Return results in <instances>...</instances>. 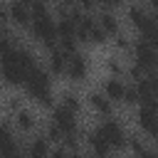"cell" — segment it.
<instances>
[{
    "label": "cell",
    "instance_id": "obj_31",
    "mask_svg": "<svg viewBox=\"0 0 158 158\" xmlns=\"http://www.w3.org/2000/svg\"><path fill=\"white\" fill-rule=\"evenodd\" d=\"M12 158H27V153H25V156H22V153H17V156H12Z\"/></svg>",
    "mask_w": 158,
    "mask_h": 158
},
{
    "label": "cell",
    "instance_id": "obj_24",
    "mask_svg": "<svg viewBox=\"0 0 158 158\" xmlns=\"http://www.w3.org/2000/svg\"><path fill=\"white\" fill-rule=\"evenodd\" d=\"M114 47H116V49H121V52L133 49V44H131V40H128L126 35H116V37H114Z\"/></svg>",
    "mask_w": 158,
    "mask_h": 158
},
{
    "label": "cell",
    "instance_id": "obj_20",
    "mask_svg": "<svg viewBox=\"0 0 158 158\" xmlns=\"http://www.w3.org/2000/svg\"><path fill=\"white\" fill-rule=\"evenodd\" d=\"M106 69H109V77H123V74H128V69L116 57H106Z\"/></svg>",
    "mask_w": 158,
    "mask_h": 158
},
{
    "label": "cell",
    "instance_id": "obj_2",
    "mask_svg": "<svg viewBox=\"0 0 158 158\" xmlns=\"http://www.w3.org/2000/svg\"><path fill=\"white\" fill-rule=\"evenodd\" d=\"M25 89H27V94L37 101L40 96H44V94H49L52 91V81H49V72L47 69H42V67H37V69H32L30 72V77H27V84H25Z\"/></svg>",
    "mask_w": 158,
    "mask_h": 158
},
{
    "label": "cell",
    "instance_id": "obj_23",
    "mask_svg": "<svg viewBox=\"0 0 158 158\" xmlns=\"http://www.w3.org/2000/svg\"><path fill=\"white\" fill-rule=\"evenodd\" d=\"M30 10H32V20H35V17H44V15H49V5H47V0H35Z\"/></svg>",
    "mask_w": 158,
    "mask_h": 158
},
{
    "label": "cell",
    "instance_id": "obj_3",
    "mask_svg": "<svg viewBox=\"0 0 158 158\" xmlns=\"http://www.w3.org/2000/svg\"><path fill=\"white\" fill-rule=\"evenodd\" d=\"M133 62L143 72H153L158 67V49H153L146 40H136L133 42Z\"/></svg>",
    "mask_w": 158,
    "mask_h": 158
},
{
    "label": "cell",
    "instance_id": "obj_15",
    "mask_svg": "<svg viewBox=\"0 0 158 158\" xmlns=\"http://www.w3.org/2000/svg\"><path fill=\"white\" fill-rule=\"evenodd\" d=\"M104 94H106L111 101H123L126 84L121 81V77H109V79L104 81Z\"/></svg>",
    "mask_w": 158,
    "mask_h": 158
},
{
    "label": "cell",
    "instance_id": "obj_8",
    "mask_svg": "<svg viewBox=\"0 0 158 158\" xmlns=\"http://www.w3.org/2000/svg\"><path fill=\"white\" fill-rule=\"evenodd\" d=\"M86 143H89V148H91V153H94L96 158H109V153L114 151L101 128H94V131L86 136Z\"/></svg>",
    "mask_w": 158,
    "mask_h": 158
},
{
    "label": "cell",
    "instance_id": "obj_11",
    "mask_svg": "<svg viewBox=\"0 0 158 158\" xmlns=\"http://www.w3.org/2000/svg\"><path fill=\"white\" fill-rule=\"evenodd\" d=\"M86 101H89V106H91L99 116H106V118H109V116H111V111H114V106H111L114 101H111L104 91H91V94L86 96Z\"/></svg>",
    "mask_w": 158,
    "mask_h": 158
},
{
    "label": "cell",
    "instance_id": "obj_1",
    "mask_svg": "<svg viewBox=\"0 0 158 158\" xmlns=\"http://www.w3.org/2000/svg\"><path fill=\"white\" fill-rule=\"evenodd\" d=\"M32 35L37 42H42L47 49H54L59 47V30H57V20H52V15H44V17H35L32 25H30Z\"/></svg>",
    "mask_w": 158,
    "mask_h": 158
},
{
    "label": "cell",
    "instance_id": "obj_4",
    "mask_svg": "<svg viewBox=\"0 0 158 158\" xmlns=\"http://www.w3.org/2000/svg\"><path fill=\"white\" fill-rule=\"evenodd\" d=\"M2 17H5V22H12V25H17V27H30V25H32V10H30L27 5L17 2V0H10V2L5 5Z\"/></svg>",
    "mask_w": 158,
    "mask_h": 158
},
{
    "label": "cell",
    "instance_id": "obj_22",
    "mask_svg": "<svg viewBox=\"0 0 158 158\" xmlns=\"http://www.w3.org/2000/svg\"><path fill=\"white\" fill-rule=\"evenodd\" d=\"M123 104H126V106H136V104H141V96H138V89H136V84H126Z\"/></svg>",
    "mask_w": 158,
    "mask_h": 158
},
{
    "label": "cell",
    "instance_id": "obj_25",
    "mask_svg": "<svg viewBox=\"0 0 158 158\" xmlns=\"http://www.w3.org/2000/svg\"><path fill=\"white\" fill-rule=\"evenodd\" d=\"M20 109H22V99H20V96H10V99H7V111L17 114Z\"/></svg>",
    "mask_w": 158,
    "mask_h": 158
},
{
    "label": "cell",
    "instance_id": "obj_32",
    "mask_svg": "<svg viewBox=\"0 0 158 158\" xmlns=\"http://www.w3.org/2000/svg\"><path fill=\"white\" fill-rule=\"evenodd\" d=\"M148 2H151V5H153V7H158V0H148Z\"/></svg>",
    "mask_w": 158,
    "mask_h": 158
},
{
    "label": "cell",
    "instance_id": "obj_6",
    "mask_svg": "<svg viewBox=\"0 0 158 158\" xmlns=\"http://www.w3.org/2000/svg\"><path fill=\"white\" fill-rule=\"evenodd\" d=\"M52 121H54V123L64 131V136H69V133H79L77 114H74V111H69V109H64L62 104L52 109Z\"/></svg>",
    "mask_w": 158,
    "mask_h": 158
},
{
    "label": "cell",
    "instance_id": "obj_9",
    "mask_svg": "<svg viewBox=\"0 0 158 158\" xmlns=\"http://www.w3.org/2000/svg\"><path fill=\"white\" fill-rule=\"evenodd\" d=\"M136 89H138L141 101L158 99V74H156V72H146V74L136 81Z\"/></svg>",
    "mask_w": 158,
    "mask_h": 158
},
{
    "label": "cell",
    "instance_id": "obj_26",
    "mask_svg": "<svg viewBox=\"0 0 158 158\" xmlns=\"http://www.w3.org/2000/svg\"><path fill=\"white\" fill-rule=\"evenodd\" d=\"M96 5H99L96 0H79V2H77V7H79L81 12H89V15H91V10H94Z\"/></svg>",
    "mask_w": 158,
    "mask_h": 158
},
{
    "label": "cell",
    "instance_id": "obj_13",
    "mask_svg": "<svg viewBox=\"0 0 158 158\" xmlns=\"http://www.w3.org/2000/svg\"><path fill=\"white\" fill-rule=\"evenodd\" d=\"M12 123H15V128L22 133V131H32L35 126H37V116H35V111H30V109H20L17 114H12Z\"/></svg>",
    "mask_w": 158,
    "mask_h": 158
},
{
    "label": "cell",
    "instance_id": "obj_16",
    "mask_svg": "<svg viewBox=\"0 0 158 158\" xmlns=\"http://www.w3.org/2000/svg\"><path fill=\"white\" fill-rule=\"evenodd\" d=\"M27 158H52L49 153V141L44 136H37L27 143Z\"/></svg>",
    "mask_w": 158,
    "mask_h": 158
},
{
    "label": "cell",
    "instance_id": "obj_18",
    "mask_svg": "<svg viewBox=\"0 0 158 158\" xmlns=\"http://www.w3.org/2000/svg\"><path fill=\"white\" fill-rule=\"evenodd\" d=\"M141 40H146L153 49H158V17H153L151 15V20L143 25V30H141Z\"/></svg>",
    "mask_w": 158,
    "mask_h": 158
},
{
    "label": "cell",
    "instance_id": "obj_17",
    "mask_svg": "<svg viewBox=\"0 0 158 158\" xmlns=\"http://www.w3.org/2000/svg\"><path fill=\"white\" fill-rule=\"evenodd\" d=\"M99 25H101V30H104L109 37H116V35H121L118 17H116L111 10H104V12H99Z\"/></svg>",
    "mask_w": 158,
    "mask_h": 158
},
{
    "label": "cell",
    "instance_id": "obj_7",
    "mask_svg": "<svg viewBox=\"0 0 158 158\" xmlns=\"http://www.w3.org/2000/svg\"><path fill=\"white\" fill-rule=\"evenodd\" d=\"M27 77H30V72L27 69H22L20 64H15V62H2V79H5V84L7 86H25L27 84Z\"/></svg>",
    "mask_w": 158,
    "mask_h": 158
},
{
    "label": "cell",
    "instance_id": "obj_27",
    "mask_svg": "<svg viewBox=\"0 0 158 158\" xmlns=\"http://www.w3.org/2000/svg\"><path fill=\"white\" fill-rule=\"evenodd\" d=\"M96 2H99L101 7H106V10H111V7H118L123 0H96Z\"/></svg>",
    "mask_w": 158,
    "mask_h": 158
},
{
    "label": "cell",
    "instance_id": "obj_30",
    "mask_svg": "<svg viewBox=\"0 0 158 158\" xmlns=\"http://www.w3.org/2000/svg\"><path fill=\"white\" fill-rule=\"evenodd\" d=\"M69 158H86L81 151H69Z\"/></svg>",
    "mask_w": 158,
    "mask_h": 158
},
{
    "label": "cell",
    "instance_id": "obj_12",
    "mask_svg": "<svg viewBox=\"0 0 158 158\" xmlns=\"http://www.w3.org/2000/svg\"><path fill=\"white\" fill-rule=\"evenodd\" d=\"M126 17H128V22L141 32L143 30V25L151 20V15H148V10L143 7V5H138V2H133V5H128V10H126Z\"/></svg>",
    "mask_w": 158,
    "mask_h": 158
},
{
    "label": "cell",
    "instance_id": "obj_5",
    "mask_svg": "<svg viewBox=\"0 0 158 158\" xmlns=\"http://www.w3.org/2000/svg\"><path fill=\"white\" fill-rule=\"evenodd\" d=\"M101 131H104V136L109 138V143H111V148H126L128 146V136H126V131H123V126L116 121V118H104V123L99 126Z\"/></svg>",
    "mask_w": 158,
    "mask_h": 158
},
{
    "label": "cell",
    "instance_id": "obj_19",
    "mask_svg": "<svg viewBox=\"0 0 158 158\" xmlns=\"http://www.w3.org/2000/svg\"><path fill=\"white\" fill-rule=\"evenodd\" d=\"M59 104H62L64 109L74 111V114H79V111H81V99H79V94H74V91H64V94H62V99H59Z\"/></svg>",
    "mask_w": 158,
    "mask_h": 158
},
{
    "label": "cell",
    "instance_id": "obj_10",
    "mask_svg": "<svg viewBox=\"0 0 158 158\" xmlns=\"http://www.w3.org/2000/svg\"><path fill=\"white\" fill-rule=\"evenodd\" d=\"M72 81H84L86 79V74H89V67H86V57L84 54H72L69 57V62H67V72H64Z\"/></svg>",
    "mask_w": 158,
    "mask_h": 158
},
{
    "label": "cell",
    "instance_id": "obj_14",
    "mask_svg": "<svg viewBox=\"0 0 158 158\" xmlns=\"http://www.w3.org/2000/svg\"><path fill=\"white\" fill-rule=\"evenodd\" d=\"M67 62H69V57H67V54H64L59 47L49 49L47 67H49V72H52V74H64V72H67Z\"/></svg>",
    "mask_w": 158,
    "mask_h": 158
},
{
    "label": "cell",
    "instance_id": "obj_29",
    "mask_svg": "<svg viewBox=\"0 0 158 158\" xmlns=\"http://www.w3.org/2000/svg\"><path fill=\"white\" fill-rule=\"evenodd\" d=\"M77 2H79V0H57V5L64 7V10H67V7H77Z\"/></svg>",
    "mask_w": 158,
    "mask_h": 158
},
{
    "label": "cell",
    "instance_id": "obj_28",
    "mask_svg": "<svg viewBox=\"0 0 158 158\" xmlns=\"http://www.w3.org/2000/svg\"><path fill=\"white\" fill-rule=\"evenodd\" d=\"M136 158H158V153L151 151V148H143L141 153H136Z\"/></svg>",
    "mask_w": 158,
    "mask_h": 158
},
{
    "label": "cell",
    "instance_id": "obj_21",
    "mask_svg": "<svg viewBox=\"0 0 158 158\" xmlns=\"http://www.w3.org/2000/svg\"><path fill=\"white\" fill-rule=\"evenodd\" d=\"M44 138H47V141H52V143H59V146H62V141H64V131L52 121V123L47 126V131H44Z\"/></svg>",
    "mask_w": 158,
    "mask_h": 158
}]
</instances>
